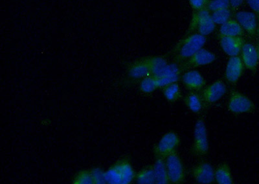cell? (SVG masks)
Listing matches in <instances>:
<instances>
[{
    "label": "cell",
    "instance_id": "d6986e66",
    "mask_svg": "<svg viewBox=\"0 0 259 184\" xmlns=\"http://www.w3.org/2000/svg\"><path fill=\"white\" fill-rule=\"evenodd\" d=\"M184 102L187 108L194 113H198L202 110L204 103L202 96L195 91H191L187 94L184 98Z\"/></svg>",
    "mask_w": 259,
    "mask_h": 184
},
{
    "label": "cell",
    "instance_id": "f546056e",
    "mask_svg": "<svg viewBox=\"0 0 259 184\" xmlns=\"http://www.w3.org/2000/svg\"><path fill=\"white\" fill-rule=\"evenodd\" d=\"M231 8L233 10H237L242 6L246 0H230Z\"/></svg>",
    "mask_w": 259,
    "mask_h": 184
},
{
    "label": "cell",
    "instance_id": "ac0fdd59",
    "mask_svg": "<svg viewBox=\"0 0 259 184\" xmlns=\"http://www.w3.org/2000/svg\"><path fill=\"white\" fill-rule=\"evenodd\" d=\"M215 181L219 184H233V179L231 169L227 163L219 165L214 171Z\"/></svg>",
    "mask_w": 259,
    "mask_h": 184
},
{
    "label": "cell",
    "instance_id": "9c48e42d",
    "mask_svg": "<svg viewBox=\"0 0 259 184\" xmlns=\"http://www.w3.org/2000/svg\"><path fill=\"white\" fill-rule=\"evenodd\" d=\"M191 174L198 183L210 184L215 181L214 170L209 162H200L194 165L191 170Z\"/></svg>",
    "mask_w": 259,
    "mask_h": 184
},
{
    "label": "cell",
    "instance_id": "4dcf8cb0",
    "mask_svg": "<svg viewBox=\"0 0 259 184\" xmlns=\"http://www.w3.org/2000/svg\"><path fill=\"white\" fill-rule=\"evenodd\" d=\"M256 50H257V53H258V62H259V41L257 43H256Z\"/></svg>",
    "mask_w": 259,
    "mask_h": 184
},
{
    "label": "cell",
    "instance_id": "d4e9b609",
    "mask_svg": "<svg viewBox=\"0 0 259 184\" xmlns=\"http://www.w3.org/2000/svg\"><path fill=\"white\" fill-rule=\"evenodd\" d=\"M140 88L143 93H150L158 89L156 79L152 76L150 75L143 78L142 83H141Z\"/></svg>",
    "mask_w": 259,
    "mask_h": 184
},
{
    "label": "cell",
    "instance_id": "83f0119b",
    "mask_svg": "<svg viewBox=\"0 0 259 184\" xmlns=\"http://www.w3.org/2000/svg\"><path fill=\"white\" fill-rule=\"evenodd\" d=\"M208 2L209 0H189L191 8L196 12L206 8Z\"/></svg>",
    "mask_w": 259,
    "mask_h": 184
},
{
    "label": "cell",
    "instance_id": "484cf974",
    "mask_svg": "<svg viewBox=\"0 0 259 184\" xmlns=\"http://www.w3.org/2000/svg\"><path fill=\"white\" fill-rule=\"evenodd\" d=\"M230 0H210L208 2L206 8L209 12L221 10V9L230 8Z\"/></svg>",
    "mask_w": 259,
    "mask_h": 184
},
{
    "label": "cell",
    "instance_id": "8fae6325",
    "mask_svg": "<svg viewBox=\"0 0 259 184\" xmlns=\"http://www.w3.org/2000/svg\"><path fill=\"white\" fill-rule=\"evenodd\" d=\"M227 93L226 85L221 80H217L203 89L201 96L207 104L218 102Z\"/></svg>",
    "mask_w": 259,
    "mask_h": 184
},
{
    "label": "cell",
    "instance_id": "f1b7e54d",
    "mask_svg": "<svg viewBox=\"0 0 259 184\" xmlns=\"http://www.w3.org/2000/svg\"><path fill=\"white\" fill-rule=\"evenodd\" d=\"M246 1L249 8L254 13H255L257 17L259 24V0H246Z\"/></svg>",
    "mask_w": 259,
    "mask_h": 184
},
{
    "label": "cell",
    "instance_id": "52a82bcc",
    "mask_svg": "<svg viewBox=\"0 0 259 184\" xmlns=\"http://www.w3.org/2000/svg\"><path fill=\"white\" fill-rule=\"evenodd\" d=\"M108 180L116 183H130L133 181L135 174L131 164L123 161L108 173Z\"/></svg>",
    "mask_w": 259,
    "mask_h": 184
},
{
    "label": "cell",
    "instance_id": "8992f818",
    "mask_svg": "<svg viewBox=\"0 0 259 184\" xmlns=\"http://www.w3.org/2000/svg\"><path fill=\"white\" fill-rule=\"evenodd\" d=\"M193 25L197 33L207 36L214 31L216 24L212 19L211 14L206 8L196 11L193 18Z\"/></svg>",
    "mask_w": 259,
    "mask_h": 184
},
{
    "label": "cell",
    "instance_id": "30bf717a",
    "mask_svg": "<svg viewBox=\"0 0 259 184\" xmlns=\"http://www.w3.org/2000/svg\"><path fill=\"white\" fill-rule=\"evenodd\" d=\"M216 58V55L210 50L202 48L184 62L185 63L182 65V69L183 70H188L198 67L209 65L214 62Z\"/></svg>",
    "mask_w": 259,
    "mask_h": 184
},
{
    "label": "cell",
    "instance_id": "5bb4252c",
    "mask_svg": "<svg viewBox=\"0 0 259 184\" xmlns=\"http://www.w3.org/2000/svg\"><path fill=\"white\" fill-rule=\"evenodd\" d=\"M241 57L245 68L251 72L256 73L258 64L257 50L256 45L245 41L241 50Z\"/></svg>",
    "mask_w": 259,
    "mask_h": 184
},
{
    "label": "cell",
    "instance_id": "e0dca14e",
    "mask_svg": "<svg viewBox=\"0 0 259 184\" xmlns=\"http://www.w3.org/2000/svg\"><path fill=\"white\" fill-rule=\"evenodd\" d=\"M153 167L155 177H156V183H170L169 180H168L165 158H157Z\"/></svg>",
    "mask_w": 259,
    "mask_h": 184
},
{
    "label": "cell",
    "instance_id": "2e32d148",
    "mask_svg": "<svg viewBox=\"0 0 259 184\" xmlns=\"http://www.w3.org/2000/svg\"><path fill=\"white\" fill-rule=\"evenodd\" d=\"M244 31L237 20L230 19L221 25L219 35L226 36H239L244 35Z\"/></svg>",
    "mask_w": 259,
    "mask_h": 184
},
{
    "label": "cell",
    "instance_id": "3957f363",
    "mask_svg": "<svg viewBox=\"0 0 259 184\" xmlns=\"http://www.w3.org/2000/svg\"><path fill=\"white\" fill-rule=\"evenodd\" d=\"M165 159L170 183H184L186 180V170L178 151L172 152Z\"/></svg>",
    "mask_w": 259,
    "mask_h": 184
},
{
    "label": "cell",
    "instance_id": "44dd1931",
    "mask_svg": "<svg viewBox=\"0 0 259 184\" xmlns=\"http://www.w3.org/2000/svg\"><path fill=\"white\" fill-rule=\"evenodd\" d=\"M163 93L166 100L171 102H175L181 97V89L178 82L163 87Z\"/></svg>",
    "mask_w": 259,
    "mask_h": 184
},
{
    "label": "cell",
    "instance_id": "9a60e30c",
    "mask_svg": "<svg viewBox=\"0 0 259 184\" xmlns=\"http://www.w3.org/2000/svg\"><path fill=\"white\" fill-rule=\"evenodd\" d=\"M182 80L185 86L191 91L202 90L205 84V80L202 74L196 70L186 71L182 75Z\"/></svg>",
    "mask_w": 259,
    "mask_h": 184
},
{
    "label": "cell",
    "instance_id": "7c38bea8",
    "mask_svg": "<svg viewBox=\"0 0 259 184\" xmlns=\"http://www.w3.org/2000/svg\"><path fill=\"white\" fill-rule=\"evenodd\" d=\"M244 65L239 56H232L229 58L227 63L225 78L231 85L237 84L244 72Z\"/></svg>",
    "mask_w": 259,
    "mask_h": 184
},
{
    "label": "cell",
    "instance_id": "6da1fadb",
    "mask_svg": "<svg viewBox=\"0 0 259 184\" xmlns=\"http://www.w3.org/2000/svg\"><path fill=\"white\" fill-rule=\"evenodd\" d=\"M206 41V36L202 34L197 33L190 34L178 45L176 50L175 59L179 63L186 61L202 49Z\"/></svg>",
    "mask_w": 259,
    "mask_h": 184
},
{
    "label": "cell",
    "instance_id": "603a6c76",
    "mask_svg": "<svg viewBox=\"0 0 259 184\" xmlns=\"http://www.w3.org/2000/svg\"><path fill=\"white\" fill-rule=\"evenodd\" d=\"M137 181L140 183H156V177H155L153 165L142 170L138 174Z\"/></svg>",
    "mask_w": 259,
    "mask_h": 184
},
{
    "label": "cell",
    "instance_id": "7402d4cb",
    "mask_svg": "<svg viewBox=\"0 0 259 184\" xmlns=\"http://www.w3.org/2000/svg\"><path fill=\"white\" fill-rule=\"evenodd\" d=\"M130 75L135 78H145L150 75V70L147 61L142 62L133 67L130 71Z\"/></svg>",
    "mask_w": 259,
    "mask_h": 184
},
{
    "label": "cell",
    "instance_id": "5b68a950",
    "mask_svg": "<svg viewBox=\"0 0 259 184\" xmlns=\"http://www.w3.org/2000/svg\"><path fill=\"white\" fill-rule=\"evenodd\" d=\"M180 144L179 136L174 131L165 133L155 146L154 151L156 158H165L172 152L177 151Z\"/></svg>",
    "mask_w": 259,
    "mask_h": 184
},
{
    "label": "cell",
    "instance_id": "277c9868",
    "mask_svg": "<svg viewBox=\"0 0 259 184\" xmlns=\"http://www.w3.org/2000/svg\"><path fill=\"white\" fill-rule=\"evenodd\" d=\"M229 111L234 114L251 113L255 110V105L247 96L237 91L231 92L228 103Z\"/></svg>",
    "mask_w": 259,
    "mask_h": 184
},
{
    "label": "cell",
    "instance_id": "4316f807",
    "mask_svg": "<svg viewBox=\"0 0 259 184\" xmlns=\"http://www.w3.org/2000/svg\"><path fill=\"white\" fill-rule=\"evenodd\" d=\"M180 78H181L180 75L163 76V77L155 78V79H156L158 88H163V87L167 86L168 85L178 82L179 81Z\"/></svg>",
    "mask_w": 259,
    "mask_h": 184
},
{
    "label": "cell",
    "instance_id": "ffe728a7",
    "mask_svg": "<svg viewBox=\"0 0 259 184\" xmlns=\"http://www.w3.org/2000/svg\"><path fill=\"white\" fill-rule=\"evenodd\" d=\"M147 61L150 67V75L153 77H158L168 64L163 56H155Z\"/></svg>",
    "mask_w": 259,
    "mask_h": 184
},
{
    "label": "cell",
    "instance_id": "ba28073f",
    "mask_svg": "<svg viewBox=\"0 0 259 184\" xmlns=\"http://www.w3.org/2000/svg\"><path fill=\"white\" fill-rule=\"evenodd\" d=\"M235 17L242 29L249 36L255 38L257 36L259 24L255 13L250 11H239L236 13Z\"/></svg>",
    "mask_w": 259,
    "mask_h": 184
},
{
    "label": "cell",
    "instance_id": "cb8c5ba5",
    "mask_svg": "<svg viewBox=\"0 0 259 184\" xmlns=\"http://www.w3.org/2000/svg\"><path fill=\"white\" fill-rule=\"evenodd\" d=\"M231 16L232 13L230 8L221 9V10L214 11L211 14L212 19L216 25H222L225 24L231 19Z\"/></svg>",
    "mask_w": 259,
    "mask_h": 184
},
{
    "label": "cell",
    "instance_id": "7a4b0ae2",
    "mask_svg": "<svg viewBox=\"0 0 259 184\" xmlns=\"http://www.w3.org/2000/svg\"><path fill=\"white\" fill-rule=\"evenodd\" d=\"M209 140L205 121L202 118L198 119L194 130V140L191 152L194 156L203 157L209 151Z\"/></svg>",
    "mask_w": 259,
    "mask_h": 184
},
{
    "label": "cell",
    "instance_id": "4fadbf2b",
    "mask_svg": "<svg viewBox=\"0 0 259 184\" xmlns=\"http://www.w3.org/2000/svg\"><path fill=\"white\" fill-rule=\"evenodd\" d=\"M220 45L229 56H239L242 47L245 42L242 37L219 35Z\"/></svg>",
    "mask_w": 259,
    "mask_h": 184
}]
</instances>
